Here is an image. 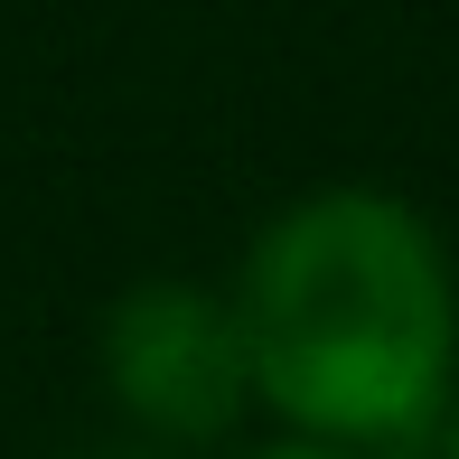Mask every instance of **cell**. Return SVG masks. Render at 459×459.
Segmentation results:
<instances>
[{
    "label": "cell",
    "mask_w": 459,
    "mask_h": 459,
    "mask_svg": "<svg viewBox=\"0 0 459 459\" xmlns=\"http://www.w3.org/2000/svg\"><path fill=\"white\" fill-rule=\"evenodd\" d=\"M254 403L357 459L422 450L459 403V263L412 197L366 178L263 216L235 273Z\"/></svg>",
    "instance_id": "cell-1"
},
{
    "label": "cell",
    "mask_w": 459,
    "mask_h": 459,
    "mask_svg": "<svg viewBox=\"0 0 459 459\" xmlns=\"http://www.w3.org/2000/svg\"><path fill=\"white\" fill-rule=\"evenodd\" d=\"M94 375L132 441H160L178 459L225 450L254 412V347H244L235 290L187 273H151L113 290V309L94 328Z\"/></svg>",
    "instance_id": "cell-2"
},
{
    "label": "cell",
    "mask_w": 459,
    "mask_h": 459,
    "mask_svg": "<svg viewBox=\"0 0 459 459\" xmlns=\"http://www.w3.org/2000/svg\"><path fill=\"white\" fill-rule=\"evenodd\" d=\"M225 459H357V450H328V441H300V431H273V441H235Z\"/></svg>",
    "instance_id": "cell-3"
},
{
    "label": "cell",
    "mask_w": 459,
    "mask_h": 459,
    "mask_svg": "<svg viewBox=\"0 0 459 459\" xmlns=\"http://www.w3.org/2000/svg\"><path fill=\"white\" fill-rule=\"evenodd\" d=\"M66 459H178V450H160V441H103V450H66Z\"/></svg>",
    "instance_id": "cell-4"
},
{
    "label": "cell",
    "mask_w": 459,
    "mask_h": 459,
    "mask_svg": "<svg viewBox=\"0 0 459 459\" xmlns=\"http://www.w3.org/2000/svg\"><path fill=\"white\" fill-rule=\"evenodd\" d=\"M431 450H441V459H459V403L441 412V431H431Z\"/></svg>",
    "instance_id": "cell-5"
}]
</instances>
